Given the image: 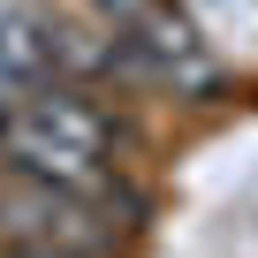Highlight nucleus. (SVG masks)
Segmentation results:
<instances>
[{
    "label": "nucleus",
    "instance_id": "1",
    "mask_svg": "<svg viewBox=\"0 0 258 258\" xmlns=\"http://www.w3.org/2000/svg\"><path fill=\"white\" fill-rule=\"evenodd\" d=\"M121 145H129V129H121L106 106H91L84 91H69L61 76L38 84V91L16 106V121L0 129V152H8L16 175H38V182L84 190V198H99L106 213H114V205L137 213V198L114 182V152H121Z\"/></svg>",
    "mask_w": 258,
    "mask_h": 258
},
{
    "label": "nucleus",
    "instance_id": "2",
    "mask_svg": "<svg viewBox=\"0 0 258 258\" xmlns=\"http://www.w3.org/2000/svg\"><path fill=\"white\" fill-rule=\"evenodd\" d=\"M121 235V220H106L99 198L84 190H61V182H38V175H16L0 182V243H23V250H61V258H106Z\"/></svg>",
    "mask_w": 258,
    "mask_h": 258
},
{
    "label": "nucleus",
    "instance_id": "3",
    "mask_svg": "<svg viewBox=\"0 0 258 258\" xmlns=\"http://www.w3.org/2000/svg\"><path fill=\"white\" fill-rule=\"evenodd\" d=\"M0 84L23 99L38 84H53V23L31 0H0Z\"/></svg>",
    "mask_w": 258,
    "mask_h": 258
}]
</instances>
